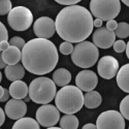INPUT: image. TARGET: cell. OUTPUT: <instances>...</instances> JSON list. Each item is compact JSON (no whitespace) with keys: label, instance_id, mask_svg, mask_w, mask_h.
<instances>
[{"label":"cell","instance_id":"cell-1","mask_svg":"<svg viewBox=\"0 0 129 129\" xmlns=\"http://www.w3.org/2000/svg\"><path fill=\"white\" fill-rule=\"evenodd\" d=\"M58 35L67 42L85 41L93 31V17L89 10L81 5L66 6L61 9L55 20Z\"/></svg>","mask_w":129,"mask_h":129},{"label":"cell","instance_id":"cell-2","mask_svg":"<svg viewBox=\"0 0 129 129\" xmlns=\"http://www.w3.org/2000/svg\"><path fill=\"white\" fill-rule=\"evenodd\" d=\"M21 52L24 68L37 76L51 72L59 60L57 48L49 39L33 38L26 42Z\"/></svg>","mask_w":129,"mask_h":129},{"label":"cell","instance_id":"cell-3","mask_svg":"<svg viewBox=\"0 0 129 129\" xmlns=\"http://www.w3.org/2000/svg\"><path fill=\"white\" fill-rule=\"evenodd\" d=\"M56 107L65 115H73L82 110L84 94L77 86L67 85L62 87L55 96Z\"/></svg>","mask_w":129,"mask_h":129},{"label":"cell","instance_id":"cell-4","mask_svg":"<svg viewBox=\"0 0 129 129\" xmlns=\"http://www.w3.org/2000/svg\"><path fill=\"white\" fill-rule=\"evenodd\" d=\"M57 89L53 80L39 77L32 81L28 87V96L38 104H49L56 96Z\"/></svg>","mask_w":129,"mask_h":129},{"label":"cell","instance_id":"cell-5","mask_svg":"<svg viewBox=\"0 0 129 129\" xmlns=\"http://www.w3.org/2000/svg\"><path fill=\"white\" fill-rule=\"evenodd\" d=\"M98 48L91 41H82L73 47L71 53V60L77 66L81 68H90L98 61Z\"/></svg>","mask_w":129,"mask_h":129},{"label":"cell","instance_id":"cell-6","mask_svg":"<svg viewBox=\"0 0 129 129\" xmlns=\"http://www.w3.org/2000/svg\"><path fill=\"white\" fill-rule=\"evenodd\" d=\"M120 10L121 2L119 0H92L90 2V14L102 22L115 20Z\"/></svg>","mask_w":129,"mask_h":129},{"label":"cell","instance_id":"cell-7","mask_svg":"<svg viewBox=\"0 0 129 129\" xmlns=\"http://www.w3.org/2000/svg\"><path fill=\"white\" fill-rule=\"evenodd\" d=\"M7 23L15 31H25L33 23V15L25 6H16L9 12Z\"/></svg>","mask_w":129,"mask_h":129},{"label":"cell","instance_id":"cell-8","mask_svg":"<svg viewBox=\"0 0 129 129\" xmlns=\"http://www.w3.org/2000/svg\"><path fill=\"white\" fill-rule=\"evenodd\" d=\"M97 129H125V119L117 111L101 113L96 121Z\"/></svg>","mask_w":129,"mask_h":129},{"label":"cell","instance_id":"cell-9","mask_svg":"<svg viewBox=\"0 0 129 129\" xmlns=\"http://www.w3.org/2000/svg\"><path fill=\"white\" fill-rule=\"evenodd\" d=\"M36 121L40 126H44L46 128L54 127L60 120V112L55 105L52 104H44L35 114Z\"/></svg>","mask_w":129,"mask_h":129},{"label":"cell","instance_id":"cell-10","mask_svg":"<svg viewBox=\"0 0 129 129\" xmlns=\"http://www.w3.org/2000/svg\"><path fill=\"white\" fill-rule=\"evenodd\" d=\"M119 70V62L113 56H103L97 64L98 74L105 80H111L116 77Z\"/></svg>","mask_w":129,"mask_h":129},{"label":"cell","instance_id":"cell-11","mask_svg":"<svg viewBox=\"0 0 129 129\" xmlns=\"http://www.w3.org/2000/svg\"><path fill=\"white\" fill-rule=\"evenodd\" d=\"M33 31L37 38L49 39L56 32L55 22L49 17H40L33 24Z\"/></svg>","mask_w":129,"mask_h":129},{"label":"cell","instance_id":"cell-12","mask_svg":"<svg viewBox=\"0 0 129 129\" xmlns=\"http://www.w3.org/2000/svg\"><path fill=\"white\" fill-rule=\"evenodd\" d=\"M97 84H98V78L96 76V73L89 69L80 71L76 77V85L82 92L93 91L96 88Z\"/></svg>","mask_w":129,"mask_h":129},{"label":"cell","instance_id":"cell-13","mask_svg":"<svg viewBox=\"0 0 129 129\" xmlns=\"http://www.w3.org/2000/svg\"><path fill=\"white\" fill-rule=\"evenodd\" d=\"M93 44L96 48L100 49H110L113 47L114 42L116 41V36L114 31L107 30L105 27L97 28L93 33Z\"/></svg>","mask_w":129,"mask_h":129},{"label":"cell","instance_id":"cell-14","mask_svg":"<svg viewBox=\"0 0 129 129\" xmlns=\"http://www.w3.org/2000/svg\"><path fill=\"white\" fill-rule=\"evenodd\" d=\"M4 113L12 120L22 119L27 113L26 102H24L22 99H10L5 104Z\"/></svg>","mask_w":129,"mask_h":129},{"label":"cell","instance_id":"cell-15","mask_svg":"<svg viewBox=\"0 0 129 129\" xmlns=\"http://www.w3.org/2000/svg\"><path fill=\"white\" fill-rule=\"evenodd\" d=\"M8 91L14 99H24L28 95V86L23 81H16L10 84Z\"/></svg>","mask_w":129,"mask_h":129},{"label":"cell","instance_id":"cell-16","mask_svg":"<svg viewBox=\"0 0 129 129\" xmlns=\"http://www.w3.org/2000/svg\"><path fill=\"white\" fill-rule=\"evenodd\" d=\"M4 73L8 81H22L25 76V68L21 63H18L16 65H6L4 68Z\"/></svg>","mask_w":129,"mask_h":129},{"label":"cell","instance_id":"cell-17","mask_svg":"<svg viewBox=\"0 0 129 129\" xmlns=\"http://www.w3.org/2000/svg\"><path fill=\"white\" fill-rule=\"evenodd\" d=\"M1 55L6 65H16L22 58V52L18 48L10 46L6 51L1 52Z\"/></svg>","mask_w":129,"mask_h":129},{"label":"cell","instance_id":"cell-18","mask_svg":"<svg viewBox=\"0 0 129 129\" xmlns=\"http://www.w3.org/2000/svg\"><path fill=\"white\" fill-rule=\"evenodd\" d=\"M129 64H125L123 65L119 70H118L116 78H117V84L119 86V88L124 91L125 93H129Z\"/></svg>","mask_w":129,"mask_h":129},{"label":"cell","instance_id":"cell-19","mask_svg":"<svg viewBox=\"0 0 129 129\" xmlns=\"http://www.w3.org/2000/svg\"><path fill=\"white\" fill-rule=\"evenodd\" d=\"M71 81V73L65 68H58L53 73V82L56 86L65 87Z\"/></svg>","mask_w":129,"mask_h":129},{"label":"cell","instance_id":"cell-20","mask_svg":"<svg viewBox=\"0 0 129 129\" xmlns=\"http://www.w3.org/2000/svg\"><path fill=\"white\" fill-rule=\"evenodd\" d=\"M102 98L97 91L86 92L84 95V105L87 109H96L101 104Z\"/></svg>","mask_w":129,"mask_h":129},{"label":"cell","instance_id":"cell-21","mask_svg":"<svg viewBox=\"0 0 129 129\" xmlns=\"http://www.w3.org/2000/svg\"><path fill=\"white\" fill-rule=\"evenodd\" d=\"M12 129H40L39 124L32 118H22L17 120Z\"/></svg>","mask_w":129,"mask_h":129},{"label":"cell","instance_id":"cell-22","mask_svg":"<svg viewBox=\"0 0 129 129\" xmlns=\"http://www.w3.org/2000/svg\"><path fill=\"white\" fill-rule=\"evenodd\" d=\"M61 129H78L79 119L74 115H65L59 120Z\"/></svg>","mask_w":129,"mask_h":129},{"label":"cell","instance_id":"cell-23","mask_svg":"<svg viewBox=\"0 0 129 129\" xmlns=\"http://www.w3.org/2000/svg\"><path fill=\"white\" fill-rule=\"evenodd\" d=\"M115 36L119 37L120 39L126 38L129 36V25L126 22H121L118 23V26L116 28V30L114 31Z\"/></svg>","mask_w":129,"mask_h":129},{"label":"cell","instance_id":"cell-24","mask_svg":"<svg viewBox=\"0 0 129 129\" xmlns=\"http://www.w3.org/2000/svg\"><path fill=\"white\" fill-rule=\"evenodd\" d=\"M120 114L126 120H129V96H125L120 103Z\"/></svg>","mask_w":129,"mask_h":129},{"label":"cell","instance_id":"cell-25","mask_svg":"<svg viewBox=\"0 0 129 129\" xmlns=\"http://www.w3.org/2000/svg\"><path fill=\"white\" fill-rule=\"evenodd\" d=\"M13 9V4L10 0H0V16L8 15Z\"/></svg>","mask_w":129,"mask_h":129},{"label":"cell","instance_id":"cell-26","mask_svg":"<svg viewBox=\"0 0 129 129\" xmlns=\"http://www.w3.org/2000/svg\"><path fill=\"white\" fill-rule=\"evenodd\" d=\"M9 46H13V47H16L18 48L19 50H23L24 46H25V40L22 38V37H20V36H15L13 38H10L9 39Z\"/></svg>","mask_w":129,"mask_h":129},{"label":"cell","instance_id":"cell-27","mask_svg":"<svg viewBox=\"0 0 129 129\" xmlns=\"http://www.w3.org/2000/svg\"><path fill=\"white\" fill-rule=\"evenodd\" d=\"M59 50L63 55H70L73 51V46H72V44H70V42L63 41L59 47Z\"/></svg>","mask_w":129,"mask_h":129},{"label":"cell","instance_id":"cell-28","mask_svg":"<svg viewBox=\"0 0 129 129\" xmlns=\"http://www.w3.org/2000/svg\"><path fill=\"white\" fill-rule=\"evenodd\" d=\"M113 47H114L115 52H117V53H123V52H125V49H126V42L124 40H122V39L116 40L114 42Z\"/></svg>","mask_w":129,"mask_h":129},{"label":"cell","instance_id":"cell-29","mask_svg":"<svg viewBox=\"0 0 129 129\" xmlns=\"http://www.w3.org/2000/svg\"><path fill=\"white\" fill-rule=\"evenodd\" d=\"M8 41V32L6 27L3 25L2 22H0V42L1 41ZM1 53V52H0Z\"/></svg>","mask_w":129,"mask_h":129},{"label":"cell","instance_id":"cell-30","mask_svg":"<svg viewBox=\"0 0 129 129\" xmlns=\"http://www.w3.org/2000/svg\"><path fill=\"white\" fill-rule=\"evenodd\" d=\"M56 2L61 5L72 6V5H77L80 2V0H56Z\"/></svg>","mask_w":129,"mask_h":129},{"label":"cell","instance_id":"cell-31","mask_svg":"<svg viewBox=\"0 0 129 129\" xmlns=\"http://www.w3.org/2000/svg\"><path fill=\"white\" fill-rule=\"evenodd\" d=\"M117 26H118V23L116 22V20H110V21L106 22V27L105 28L107 30H110V31H115Z\"/></svg>","mask_w":129,"mask_h":129},{"label":"cell","instance_id":"cell-32","mask_svg":"<svg viewBox=\"0 0 129 129\" xmlns=\"http://www.w3.org/2000/svg\"><path fill=\"white\" fill-rule=\"evenodd\" d=\"M9 96H10V94H9L8 89H4V93H3V96H2V97L0 98V102H5V101H8Z\"/></svg>","mask_w":129,"mask_h":129},{"label":"cell","instance_id":"cell-33","mask_svg":"<svg viewBox=\"0 0 129 129\" xmlns=\"http://www.w3.org/2000/svg\"><path fill=\"white\" fill-rule=\"evenodd\" d=\"M10 46H9V42L8 41H1L0 42V52H4V51H6L8 48H9Z\"/></svg>","mask_w":129,"mask_h":129},{"label":"cell","instance_id":"cell-34","mask_svg":"<svg viewBox=\"0 0 129 129\" xmlns=\"http://www.w3.org/2000/svg\"><path fill=\"white\" fill-rule=\"evenodd\" d=\"M4 121H5V113L1 107H0V126L3 125Z\"/></svg>","mask_w":129,"mask_h":129},{"label":"cell","instance_id":"cell-35","mask_svg":"<svg viewBox=\"0 0 129 129\" xmlns=\"http://www.w3.org/2000/svg\"><path fill=\"white\" fill-rule=\"evenodd\" d=\"M93 27H97V28L102 27V21L99 20V19H95V20H93Z\"/></svg>","mask_w":129,"mask_h":129},{"label":"cell","instance_id":"cell-36","mask_svg":"<svg viewBox=\"0 0 129 129\" xmlns=\"http://www.w3.org/2000/svg\"><path fill=\"white\" fill-rule=\"evenodd\" d=\"M82 129H97V128H96V125H95V124L88 123V124H85Z\"/></svg>","mask_w":129,"mask_h":129},{"label":"cell","instance_id":"cell-37","mask_svg":"<svg viewBox=\"0 0 129 129\" xmlns=\"http://www.w3.org/2000/svg\"><path fill=\"white\" fill-rule=\"evenodd\" d=\"M5 67H6V64H5V62L3 61L2 55H1V53H0V68H5Z\"/></svg>","mask_w":129,"mask_h":129},{"label":"cell","instance_id":"cell-38","mask_svg":"<svg viewBox=\"0 0 129 129\" xmlns=\"http://www.w3.org/2000/svg\"><path fill=\"white\" fill-rule=\"evenodd\" d=\"M3 93H4V88L0 86V98H1L2 96H3Z\"/></svg>","mask_w":129,"mask_h":129},{"label":"cell","instance_id":"cell-39","mask_svg":"<svg viewBox=\"0 0 129 129\" xmlns=\"http://www.w3.org/2000/svg\"><path fill=\"white\" fill-rule=\"evenodd\" d=\"M30 100H31V99H30V97H29V96H28V95H27V96H26V97L24 98V102H28V101H30Z\"/></svg>","mask_w":129,"mask_h":129},{"label":"cell","instance_id":"cell-40","mask_svg":"<svg viewBox=\"0 0 129 129\" xmlns=\"http://www.w3.org/2000/svg\"><path fill=\"white\" fill-rule=\"evenodd\" d=\"M47 129H61L60 127H55V126H54V127H49V128H47Z\"/></svg>","mask_w":129,"mask_h":129},{"label":"cell","instance_id":"cell-41","mask_svg":"<svg viewBox=\"0 0 129 129\" xmlns=\"http://www.w3.org/2000/svg\"><path fill=\"white\" fill-rule=\"evenodd\" d=\"M123 3H124L125 5H127V6L129 5V2H127V1H123Z\"/></svg>","mask_w":129,"mask_h":129},{"label":"cell","instance_id":"cell-42","mask_svg":"<svg viewBox=\"0 0 129 129\" xmlns=\"http://www.w3.org/2000/svg\"><path fill=\"white\" fill-rule=\"evenodd\" d=\"M1 80H2V74H1V71H0V82H1Z\"/></svg>","mask_w":129,"mask_h":129}]
</instances>
